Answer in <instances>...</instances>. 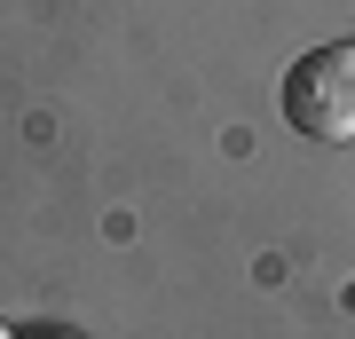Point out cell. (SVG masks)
Masks as SVG:
<instances>
[{"instance_id": "1", "label": "cell", "mask_w": 355, "mask_h": 339, "mask_svg": "<svg viewBox=\"0 0 355 339\" xmlns=\"http://www.w3.org/2000/svg\"><path fill=\"white\" fill-rule=\"evenodd\" d=\"M284 126L308 142H355V40H324V48L292 55Z\"/></svg>"}, {"instance_id": "2", "label": "cell", "mask_w": 355, "mask_h": 339, "mask_svg": "<svg viewBox=\"0 0 355 339\" xmlns=\"http://www.w3.org/2000/svg\"><path fill=\"white\" fill-rule=\"evenodd\" d=\"M16 339H79V331H64V324H32V331H16Z\"/></svg>"}, {"instance_id": "3", "label": "cell", "mask_w": 355, "mask_h": 339, "mask_svg": "<svg viewBox=\"0 0 355 339\" xmlns=\"http://www.w3.org/2000/svg\"><path fill=\"white\" fill-rule=\"evenodd\" d=\"M0 339H16V331H8V324H0Z\"/></svg>"}, {"instance_id": "4", "label": "cell", "mask_w": 355, "mask_h": 339, "mask_svg": "<svg viewBox=\"0 0 355 339\" xmlns=\"http://www.w3.org/2000/svg\"><path fill=\"white\" fill-rule=\"evenodd\" d=\"M347 308H355V284H347Z\"/></svg>"}]
</instances>
